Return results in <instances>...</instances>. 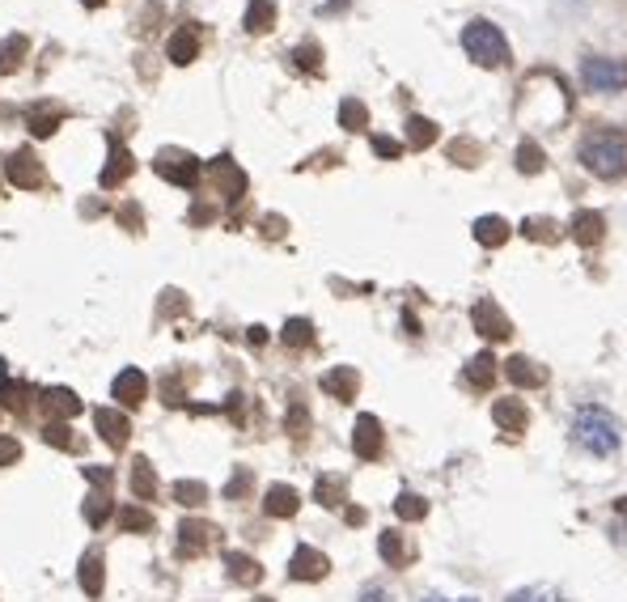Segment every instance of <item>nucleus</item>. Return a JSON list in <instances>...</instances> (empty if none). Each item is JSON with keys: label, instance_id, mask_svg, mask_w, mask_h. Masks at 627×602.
Returning <instances> with one entry per match:
<instances>
[{"label": "nucleus", "instance_id": "f257e3e1", "mask_svg": "<svg viewBox=\"0 0 627 602\" xmlns=\"http://www.w3.org/2000/svg\"><path fill=\"white\" fill-rule=\"evenodd\" d=\"M577 157L589 174H598V179H623L627 174V132H619V128L589 132L581 140Z\"/></svg>", "mask_w": 627, "mask_h": 602}, {"label": "nucleus", "instance_id": "f03ea898", "mask_svg": "<svg viewBox=\"0 0 627 602\" xmlns=\"http://www.w3.org/2000/svg\"><path fill=\"white\" fill-rule=\"evenodd\" d=\"M572 441H577L585 454H594V458L615 454L619 450V420L606 412V407L585 403L581 412L572 416Z\"/></svg>", "mask_w": 627, "mask_h": 602}, {"label": "nucleus", "instance_id": "7ed1b4c3", "mask_svg": "<svg viewBox=\"0 0 627 602\" xmlns=\"http://www.w3.org/2000/svg\"><path fill=\"white\" fill-rule=\"evenodd\" d=\"M462 51H467L479 68H505L509 64V39L492 22H471L462 30Z\"/></svg>", "mask_w": 627, "mask_h": 602}, {"label": "nucleus", "instance_id": "20e7f679", "mask_svg": "<svg viewBox=\"0 0 627 602\" xmlns=\"http://www.w3.org/2000/svg\"><path fill=\"white\" fill-rule=\"evenodd\" d=\"M153 170L161 174V179H170L174 187H195V183H200V170L204 166H200V157H191L183 149H161Z\"/></svg>", "mask_w": 627, "mask_h": 602}, {"label": "nucleus", "instance_id": "39448f33", "mask_svg": "<svg viewBox=\"0 0 627 602\" xmlns=\"http://www.w3.org/2000/svg\"><path fill=\"white\" fill-rule=\"evenodd\" d=\"M471 323H475V331L483 335V340H509L513 335V323L505 318V310L496 306V301H475V310H471Z\"/></svg>", "mask_w": 627, "mask_h": 602}, {"label": "nucleus", "instance_id": "423d86ee", "mask_svg": "<svg viewBox=\"0 0 627 602\" xmlns=\"http://www.w3.org/2000/svg\"><path fill=\"white\" fill-rule=\"evenodd\" d=\"M382 420L378 416H356V429H352V450L356 458H365V463H373V458H382Z\"/></svg>", "mask_w": 627, "mask_h": 602}, {"label": "nucleus", "instance_id": "0eeeda50", "mask_svg": "<svg viewBox=\"0 0 627 602\" xmlns=\"http://www.w3.org/2000/svg\"><path fill=\"white\" fill-rule=\"evenodd\" d=\"M5 174H9V183L13 187H22V191H34V187H43V166H39V157H34L30 149H17L9 162H5Z\"/></svg>", "mask_w": 627, "mask_h": 602}, {"label": "nucleus", "instance_id": "6e6552de", "mask_svg": "<svg viewBox=\"0 0 627 602\" xmlns=\"http://www.w3.org/2000/svg\"><path fill=\"white\" fill-rule=\"evenodd\" d=\"M581 77H585L589 90H619V85H627V68L615 64V60H598L594 56V60H585Z\"/></svg>", "mask_w": 627, "mask_h": 602}, {"label": "nucleus", "instance_id": "1a4fd4ad", "mask_svg": "<svg viewBox=\"0 0 627 602\" xmlns=\"http://www.w3.org/2000/svg\"><path fill=\"white\" fill-rule=\"evenodd\" d=\"M331 569V560L318 552V547H297L293 560H289V577L293 581H322Z\"/></svg>", "mask_w": 627, "mask_h": 602}, {"label": "nucleus", "instance_id": "9d476101", "mask_svg": "<svg viewBox=\"0 0 627 602\" xmlns=\"http://www.w3.org/2000/svg\"><path fill=\"white\" fill-rule=\"evenodd\" d=\"M94 424H98V433H102L106 446H115V450L128 446L132 424H128V416H123V412H115V407H98V412H94Z\"/></svg>", "mask_w": 627, "mask_h": 602}, {"label": "nucleus", "instance_id": "9b49d317", "mask_svg": "<svg viewBox=\"0 0 627 602\" xmlns=\"http://www.w3.org/2000/svg\"><path fill=\"white\" fill-rule=\"evenodd\" d=\"M322 391H327L331 399H339V403H352L356 391H361V374H356L352 365H335V369L322 374Z\"/></svg>", "mask_w": 627, "mask_h": 602}, {"label": "nucleus", "instance_id": "f8f14e48", "mask_svg": "<svg viewBox=\"0 0 627 602\" xmlns=\"http://www.w3.org/2000/svg\"><path fill=\"white\" fill-rule=\"evenodd\" d=\"M492 420L500 424V433L522 437V433H526V424H530V412H526V403H522V399H496V403H492Z\"/></svg>", "mask_w": 627, "mask_h": 602}, {"label": "nucleus", "instance_id": "ddd939ff", "mask_svg": "<svg viewBox=\"0 0 627 602\" xmlns=\"http://www.w3.org/2000/svg\"><path fill=\"white\" fill-rule=\"evenodd\" d=\"M111 395L123 403V407H140L149 395V378L140 374V369H123V374L111 382Z\"/></svg>", "mask_w": 627, "mask_h": 602}, {"label": "nucleus", "instance_id": "4468645a", "mask_svg": "<svg viewBox=\"0 0 627 602\" xmlns=\"http://www.w3.org/2000/svg\"><path fill=\"white\" fill-rule=\"evenodd\" d=\"M378 552L382 560L390 564V569H407L411 560H416V547L407 543L403 530H382V539H378Z\"/></svg>", "mask_w": 627, "mask_h": 602}, {"label": "nucleus", "instance_id": "2eb2a0df", "mask_svg": "<svg viewBox=\"0 0 627 602\" xmlns=\"http://www.w3.org/2000/svg\"><path fill=\"white\" fill-rule=\"evenodd\" d=\"M208 174L217 179V187H221V196L225 200H242L246 196V174L229 162V157H217V162L208 166Z\"/></svg>", "mask_w": 627, "mask_h": 602}, {"label": "nucleus", "instance_id": "dca6fc26", "mask_svg": "<svg viewBox=\"0 0 627 602\" xmlns=\"http://www.w3.org/2000/svg\"><path fill=\"white\" fill-rule=\"evenodd\" d=\"M212 535H217V530H212L208 522L187 518L183 526H178V552H183V556H200V552H208Z\"/></svg>", "mask_w": 627, "mask_h": 602}, {"label": "nucleus", "instance_id": "f3484780", "mask_svg": "<svg viewBox=\"0 0 627 602\" xmlns=\"http://www.w3.org/2000/svg\"><path fill=\"white\" fill-rule=\"evenodd\" d=\"M297 509H301L297 488H289V484H272V488H267V497H263V513H267V518H293Z\"/></svg>", "mask_w": 627, "mask_h": 602}, {"label": "nucleus", "instance_id": "a211bd4d", "mask_svg": "<svg viewBox=\"0 0 627 602\" xmlns=\"http://www.w3.org/2000/svg\"><path fill=\"white\" fill-rule=\"evenodd\" d=\"M39 403H43V412H51V416H68V420H73V416L81 412V399H77V391H68V386H47Z\"/></svg>", "mask_w": 627, "mask_h": 602}, {"label": "nucleus", "instance_id": "6ab92c4d", "mask_svg": "<svg viewBox=\"0 0 627 602\" xmlns=\"http://www.w3.org/2000/svg\"><path fill=\"white\" fill-rule=\"evenodd\" d=\"M26 399H30V386H26V382H13V378H9V365L0 361V403H5L9 412L26 416V407H30Z\"/></svg>", "mask_w": 627, "mask_h": 602}, {"label": "nucleus", "instance_id": "aec40b11", "mask_svg": "<svg viewBox=\"0 0 627 602\" xmlns=\"http://www.w3.org/2000/svg\"><path fill=\"white\" fill-rule=\"evenodd\" d=\"M568 229H572V238H577L581 246H594L598 238H602V229H606V221H602V212H594V208H581L577 217L568 221Z\"/></svg>", "mask_w": 627, "mask_h": 602}, {"label": "nucleus", "instance_id": "412c9836", "mask_svg": "<svg viewBox=\"0 0 627 602\" xmlns=\"http://www.w3.org/2000/svg\"><path fill=\"white\" fill-rule=\"evenodd\" d=\"M132 166H136V162H132V153L123 149L119 140H111V162L102 166V187H119V183L132 174Z\"/></svg>", "mask_w": 627, "mask_h": 602}, {"label": "nucleus", "instance_id": "4be33fe9", "mask_svg": "<svg viewBox=\"0 0 627 602\" xmlns=\"http://www.w3.org/2000/svg\"><path fill=\"white\" fill-rule=\"evenodd\" d=\"M225 564H229V577H234L238 586H259V581H263V564H259L255 556H246V552H229V556H225Z\"/></svg>", "mask_w": 627, "mask_h": 602}, {"label": "nucleus", "instance_id": "5701e85b", "mask_svg": "<svg viewBox=\"0 0 627 602\" xmlns=\"http://www.w3.org/2000/svg\"><path fill=\"white\" fill-rule=\"evenodd\" d=\"M102 586H106V564H102L98 552H85V556H81V590H85L89 598H98Z\"/></svg>", "mask_w": 627, "mask_h": 602}, {"label": "nucleus", "instance_id": "b1692460", "mask_svg": "<svg viewBox=\"0 0 627 602\" xmlns=\"http://www.w3.org/2000/svg\"><path fill=\"white\" fill-rule=\"evenodd\" d=\"M314 501L318 505H327V509H339L348 501V484L339 480V475H318V484H314Z\"/></svg>", "mask_w": 627, "mask_h": 602}, {"label": "nucleus", "instance_id": "393cba45", "mask_svg": "<svg viewBox=\"0 0 627 602\" xmlns=\"http://www.w3.org/2000/svg\"><path fill=\"white\" fill-rule=\"evenodd\" d=\"M509 221L505 217H479L475 221V242H483V246H505L509 242Z\"/></svg>", "mask_w": 627, "mask_h": 602}, {"label": "nucleus", "instance_id": "a878e982", "mask_svg": "<svg viewBox=\"0 0 627 602\" xmlns=\"http://www.w3.org/2000/svg\"><path fill=\"white\" fill-rule=\"evenodd\" d=\"M496 378V357L492 352H479V357L467 361V386H475V391H488Z\"/></svg>", "mask_w": 627, "mask_h": 602}, {"label": "nucleus", "instance_id": "bb28decb", "mask_svg": "<svg viewBox=\"0 0 627 602\" xmlns=\"http://www.w3.org/2000/svg\"><path fill=\"white\" fill-rule=\"evenodd\" d=\"M26 51H30V39L26 34H9L5 43H0V73H17L26 60Z\"/></svg>", "mask_w": 627, "mask_h": 602}, {"label": "nucleus", "instance_id": "cd10ccee", "mask_svg": "<svg viewBox=\"0 0 627 602\" xmlns=\"http://www.w3.org/2000/svg\"><path fill=\"white\" fill-rule=\"evenodd\" d=\"M132 492H136L140 501H153L157 497V471H153L149 458H136V463H132Z\"/></svg>", "mask_w": 627, "mask_h": 602}, {"label": "nucleus", "instance_id": "c85d7f7f", "mask_svg": "<svg viewBox=\"0 0 627 602\" xmlns=\"http://www.w3.org/2000/svg\"><path fill=\"white\" fill-rule=\"evenodd\" d=\"M276 26V5L272 0H250L246 5V30L250 34H267Z\"/></svg>", "mask_w": 627, "mask_h": 602}, {"label": "nucleus", "instance_id": "c756f323", "mask_svg": "<svg viewBox=\"0 0 627 602\" xmlns=\"http://www.w3.org/2000/svg\"><path fill=\"white\" fill-rule=\"evenodd\" d=\"M505 374H509V382H517V386H543L547 382V374L534 361H526V357H513L509 365H505Z\"/></svg>", "mask_w": 627, "mask_h": 602}, {"label": "nucleus", "instance_id": "7c9ffc66", "mask_svg": "<svg viewBox=\"0 0 627 602\" xmlns=\"http://www.w3.org/2000/svg\"><path fill=\"white\" fill-rule=\"evenodd\" d=\"M195 56H200V34L195 30H178L170 39V60L174 64H191Z\"/></svg>", "mask_w": 627, "mask_h": 602}, {"label": "nucleus", "instance_id": "2f4dec72", "mask_svg": "<svg viewBox=\"0 0 627 602\" xmlns=\"http://www.w3.org/2000/svg\"><path fill=\"white\" fill-rule=\"evenodd\" d=\"M280 340L289 348H310L314 344V323H310V318H289L284 331H280Z\"/></svg>", "mask_w": 627, "mask_h": 602}, {"label": "nucleus", "instance_id": "473e14b6", "mask_svg": "<svg viewBox=\"0 0 627 602\" xmlns=\"http://www.w3.org/2000/svg\"><path fill=\"white\" fill-rule=\"evenodd\" d=\"M339 128H348V132L369 128V111H365V102H356V98H344V102H339Z\"/></svg>", "mask_w": 627, "mask_h": 602}, {"label": "nucleus", "instance_id": "72a5a7b5", "mask_svg": "<svg viewBox=\"0 0 627 602\" xmlns=\"http://www.w3.org/2000/svg\"><path fill=\"white\" fill-rule=\"evenodd\" d=\"M394 513H399L403 522H420L428 513V501L420 497V492H399V501H394Z\"/></svg>", "mask_w": 627, "mask_h": 602}, {"label": "nucleus", "instance_id": "f704fd0d", "mask_svg": "<svg viewBox=\"0 0 627 602\" xmlns=\"http://www.w3.org/2000/svg\"><path fill=\"white\" fill-rule=\"evenodd\" d=\"M43 441H47V446H56V450H81V437H73V429H68V424H60V420L47 424Z\"/></svg>", "mask_w": 627, "mask_h": 602}, {"label": "nucleus", "instance_id": "c9c22d12", "mask_svg": "<svg viewBox=\"0 0 627 602\" xmlns=\"http://www.w3.org/2000/svg\"><path fill=\"white\" fill-rule=\"evenodd\" d=\"M174 501L187 505V509H195V505L208 501V488H204L200 480H178V484H174Z\"/></svg>", "mask_w": 627, "mask_h": 602}, {"label": "nucleus", "instance_id": "e433bc0d", "mask_svg": "<svg viewBox=\"0 0 627 602\" xmlns=\"http://www.w3.org/2000/svg\"><path fill=\"white\" fill-rule=\"evenodd\" d=\"M119 530H128V535H145V530H153V518L145 509L128 505V509H119Z\"/></svg>", "mask_w": 627, "mask_h": 602}, {"label": "nucleus", "instance_id": "4c0bfd02", "mask_svg": "<svg viewBox=\"0 0 627 602\" xmlns=\"http://www.w3.org/2000/svg\"><path fill=\"white\" fill-rule=\"evenodd\" d=\"M407 140H411V145H416V149H424V145H433V140H437V123L433 119H411L407 123Z\"/></svg>", "mask_w": 627, "mask_h": 602}, {"label": "nucleus", "instance_id": "58836bf2", "mask_svg": "<svg viewBox=\"0 0 627 602\" xmlns=\"http://www.w3.org/2000/svg\"><path fill=\"white\" fill-rule=\"evenodd\" d=\"M505 602H564V594L547 586H526V590H513Z\"/></svg>", "mask_w": 627, "mask_h": 602}, {"label": "nucleus", "instance_id": "ea45409f", "mask_svg": "<svg viewBox=\"0 0 627 602\" xmlns=\"http://www.w3.org/2000/svg\"><path fill=\"white\" fill-rule=\"evenodd\" d=\"M517 170H526V174L543 170V149L534 145V140H522V149H517Z\"/></svg>", "mask_w": 627, "mask_h": 602}, {"label": "nucleus", "instance_id": "a19ab883", "mask_svg": "<svg viewBox=\"0 0 627 602\" xmlns=\"http://www.w3.org/2000/svg\"><path fill=\"white\" fill-rule=\"evenodd\" d=\"M111 509H115L111 497H106V492H98V497L85 501V522H89V526H102L106 518H111Z\"/></svg>", "mask_w": 627, "mask_h": 602}, {"label": "nucleus", "instance_id": "79ce46f5", "mask_svg": "<svg viewBox=\"0 0 627 602\" xmlns=\"http://www.w3.org/2000/svg\"><path fill=\"white\" fill-rule=\"evenodd\" d=\"M60 119H64V111H30V132L34 136H51L60 128Z\"/></svg>", "mask_w": 627, "mask_h": 602}, {"label": "nucleus", "instance_id": "37998d69", "mask_svg": "<svg viewBox=\"0 0 627 602\" xmlns=\"http://www.w3.org/2000/svg\"><path fill=\"white\" fill-rule=\"evenodd\" d=\"M293 60H297L301 68H310V73H318V60H322V51H318L314 43H301V47L293 51Z\"/></svg>", "mask_w": 627, "mask_h": 602}, {"label": "nucleus", "instance_id": "c03bdc74", "mask_svg": "<svg viewBox=\"0 0 627 602\" xmlns=\"http://www.w3.org/2000/svg\"><path fill=\"white\" fill-rule=\"evenodd\" d=\"M22 458V441L17 437H0V467H13Z\"/></svg>", "mask_w": 627, "mask_h": 602}, {"label": "nucleus", "instance_id": "a18cd8bd", "mask_svg": "<svg viewBox=\"0 0 627 602\" xmlns=\"http://www.w3.org/2000/svg\"><path fill=\"white\" fill-rule=\"evenodd\" d=\"M246 492H250V471H238L234 480L225 484V497H229V501H238V497H246Z\"/></svg>", "mask_w": 627, "mask_h": 602}, {"label": "nucleus", "instance_id": "49530a36", "mask_svg": "<svg viewBox=\"0 0 627 602\" xmlns=\"http://www.w3.org/2000/svg\"><path fill=\"white\" fill-rule=\"evenodd\" d=\"M373 153H378V157H399L403 145H399V140H386V136H373Z\"/></svg>", "mask_w": 627, "mask_h": 602}, {"label": "nucleus", "instance_id": "de8ad7c7", "mask_svg": "<svg viewBox=\"0 0 627 602\" xmlns=\"http://www.w3.org/2000/svg\"><path fill=\"white\" fill-rule=\"evenodd\" d=\"M284 424H289V433H297V437H301V429H306V424H310L306 407H293V412H289V420H284Z\"/></svg>", "mask_w": 627, "mask_h": 602}, {"label": "nucleus", "instance_id": "09e8293b", "mask_svg": "<svg viewBox=\"0 0 627 602\" xmlns=\"http://www.w3.org/2000/svg\"><path fill=\"white\" fill-rule=\"evenodd\" d=\"M85 475H89V480H94L102 492L111 488V471H106V467H85Z\"/></svg>", "mask_w": 627, "mask_h": 602}, {"label": "nucleus", "instance_id": "8fccbe9b", "mask_svg": "<svg viewBox=\"0 0 627 602\" xmlns=\"http://www.w3.org/2000/svg\"><path fill=\"white\" fill-rule=\"evenodd\" d=\"M356 602H394V598H390L382 586H369V590H365L361 598H356Z\"/></svg>", "mask_w": 627, "mask_h": 602}, {"label": "nucleus", "instance_id": "3c124183", "mask_svg": "<svg viewBox=\"0 0 627 602\" xmlns=\"http://www.w3.org/2000/svg\"><path fill=\"white\" fill-rule=\"evenodd\" d=\"M123 225H132V229H140V208H123Z\"/></svg>", "mask_w": 627, "mask_h": 602}, {"label": "nucleus", "instance_id": "603ef678", "mask_svg": "<svg viewBox=\"0 0 627 602\" xmlns=\"http://www.w3.org/2000/svg\"><path fill=\"white\" fill-rule=\"evenodd\" d=\"M424 602H450V598H441V594H428ZM462 602H475V598H462Z\"/></svg>", "mask_w": 627, "mask_h": 602}, {"label": "nucleus", "instance_id": "864d4df0", "mask_svg": "<svg viewBox=\"0 0 627 602\" xmlns=\"http://www.w3.org/2000/svg\"><path fill=\"white\" fill-rule=\"evenodd\" d=\"M81 5H85V9H98V5H106V0H81Z\"/></svg>", "mask_w": 627, "mask_h": 602}, {"label": "nucleus", "instance_id": "5fc2aeb1", "mask_svg": "<svg viewBox=\"0 0 627 602\" xmlns=\"http://www.w3.org/2000/svg\"><path fill=\"white\" fill-rule=\"evenodd\" d=\"M255 602H276V598H255Z\"/></svg>", "mask_w": 627, "mask_h": 602}]
</instances>
